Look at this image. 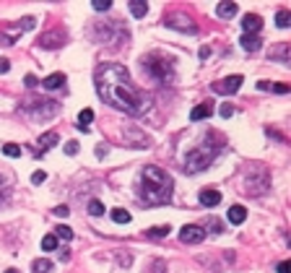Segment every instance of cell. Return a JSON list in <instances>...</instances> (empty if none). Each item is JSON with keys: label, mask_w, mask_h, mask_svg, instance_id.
Instances as JSON below:
<instances>
[{"label": "cell", "mask_w": 291, "mask_h": 273, "mask_svg": "<svg viewBox=\"0 0 291 273\" xmlns=\"http://www.w3.org/2000/svg\"><path fill=\"white\" fill-rule=\"evenodd\" d=\"M96 94L104 104L125 115H146L151 109V96L130 81V73L120 62H102L94 73Z\"/></svg>", "instance_id": "1"}, {"label": "cell", "mask_w": 291, "mask_h": 273, "mask_svg": "<svg viewBox=\"0 0 291 273\" xmlns=\"http://www.w3.org/2000/svg\"><path fill=\"white\" fill-rule=\"evenodd\" d=\"M172 187H175V182L167 172L148 164L141 169V177L135 182V195L143 206H164L172 200Z\"/></svg>", "instance_id": "2"}, {"label": "cell", "mask_w": 291, "mask_h": 273, "mask_svg": "<svg viewBox=\"0 0 291 273\" xmlns=\"http://www.w3.org/2000/svg\"><path fill=\"white\" fill-rule=\"evenodd\" d=\"M221 151V138H216V141H203L200 146H195L193 151H187V156H185V169H187V175H198V172H203L208 169L213 164L216 159V153Z\"/></svg>", "instance_id": "3"}, {"label": "cell", "mask_w": 291, "mask_h": 273, "mask_svg": "<svg viewBox=\"0 0 291 273\" xmlns=\"http://www.w3.org/2000/svg\"><path fill=\"white\" fill-rule=\"evenodd\" d=\"M141 65H143L146 76L159 81V84H167V81L175 78V60H172L169 55H164V52L146 55V58L141 60Z\"/></svg>", "instance_id": "4"}, {"label": "cell", "mask_w": 291, "mask_h": 273, "mask_svg": "<svg viewBox=\"0 0 291 273\" xmlns=\"http://www.w3.org/2000/svg\"><path fill=\"white\" fill-rule=\"evenodd\" d=\"M164 24L169 26V29H177V31H187V34H195V24L193 18H187L185 13H169L167 18H164Z\"/></svg>", "instance_id": "5"}, {"label": "cell", "mask_w": 291, "mask_h": 273, "mask_svg": "<svg viewBox=\"0 0 291 273\" xmlns=\"http://www.w3.org/2000/svg\"><path fill=\"white\" fill-rule=\"evenodd\" d=\"M179 240L185 244H198V242L205 240V229H203V226H198V224H185L179 229Z\"/></svg>", "instance_id": "6"}, {"label": "cell", "mask_w": 291, "mask_h": 273, "mask_svg": "<svg viewBox=\"0 0 291 273\" xmlns=\"http://www.w3.org/2000/svg\"><path fill=\"white\" fill-rule=\"evenodd\" d=\"M62 42H65V31L62 29H52L39 36V47H44V50H58V47H62Z\"/></svg>", "instance_id": "7"}, {"label": "cell", "mask_w": 291, "mask_h": 273, "mask_svg": "<svg viewBox=\"0 0 291 273\" xmlns=\"http://www.w3.org/2000/svg\"><path fill=\"white\" fill-rule=\"evenodd\" d=\"M242 76H229V78H224V81H216L213 84V91L216 94H236L242 86Z\"/></svg>", "instance_id": "8"}, {"label": "cell", "mask_w": 291, "mask_h": 273, "mask_svg": "<svg viewBox=\"0 0 291 273\" xmlns=\"http://www.w3.org/2000/svg\"><path fill=\"white\" fill-rule=\"evenodd\" d=\"M242 29H244V34H255V36H258V31L262 29V18L258 13H247L242 18Z\"/></svg>", "instance_id": "9"}, {"label": "cell", "mask_w": 291, "mask_h": 273, "mask_svg": "<svg viewBox=\"0 0 291 273\" xmlns=\"http://www.w3.org/2000/svg\"><path fill=\"white\" fill-rule=\"evenodd\" d=\"M213 115V102H200L193 112H190V120L198 122V120H205V117Z\"/></svg>", "instance_id": "10"}, {"label": "cell", "mask_w": 291, "mask_h": 273, "mask_svg": "<svg viewBox=\"0 0 291 273\" xmlns=\"http://www.w3.org/2000/svg\"><path fill=\"white\" fill-rule=\"evenodd\" d=\"M200 203H203L205 208H213V206L221 203V193H218V190H211V187L200 190Z\"/></svg>", "instance_id": "11"}, {"label": "cell", "mask_w": 291, "mask_h": 273, "mask_svg": "<svg viewBox=\"0 0 291 273\" xmlns=\"http://www.w3.org/2000/svg\"><path fill=\"white\" fill-rule=\"evenodd\" d=\"M65 86V76L62 73H52V76H47L42 81V89H47V91H58Z\"/></svg>", "instance_id": "12"}, {"label": "cell", "mask_w": 291, "mask_h": 273, "mask_svg": "<svg viewBox=\"0 0 291 273\" xmlns=\"http://www.w3.org/2000/svg\"><path fill=\"white\" fill-rule=\"evenodd\" d=\"M239 44H242L244 52H258V50H260V36H255V34H242Z\"/></svg>", "instance_id": "13"}, {"label": "cell", "mask_w": 291, "mask_h": 273, "mask_svg": "<svg viewBox=\"0 0 291 273\" xmlns=\"http://www.w3.org/2000/svg\"><path fill=\"white\" fill-rule=\"evenodd\" d=\"M226 218H229V224H242L244 218H247V208H244V206H232L229 213H226Z\"/></svg>", "instance_id": "14"}, {"label": "cell", "mask_w": 291, "mask_h": 273, "mask_svg": "<svg viewBox=\"0 0 291 273\" xmlns=\"http://www.w3.org/2000/svg\"><path fill=\"white\" fill-rule=\"evenodd\" d=\"M236 11H239L236 3H218V8H216L218 18H232V16H236Z\"/></svg>", "instance_id": "15"}, {"label": "cell", "mask_w": 291, "mask_h": 273, "mask_svg": "<svg viewBox=\"0 0 291 273\" xmlns=\"http://www.w3.org/2000/svg\"><path fill=\"white\" fill-rule=\"evenodd\" d=\"M130 13L135 16V18H143L146 13H148V3H146V0H130Z\"/></svg>", "instance_id": "16"}, {"label": "cell", "mask_w": 291, "mask_h": 273, "mask_svg": "<svg viewBox=\"0 0 291 273\" xmlns=\"http://www.w3.org/2000/svg\"><path fill=\"white\" fill-rule=\"evenodd\" d=\"M94 122V112L91 109H81L78 112V125H81V130L84 133H88V125Z\"/></svg>", "instance_id": "17"}, {"label": "cell", "mask_w": 291, "mask_h": 273, "mask_svg": "<svg viewBox=\"0 0 291 273\" xmlns=\"http://www.w3.org/2000/svg\"><path fill=\"white\" fill-rule=\"evenodd\" d=\"M268 58H273V60H289V44H276L270 52H268Z\"/></svg>", "instance_id": "18"}, {"label": "cell", "mask_w": 291, "mask_h": 273, "mask_svg": "<svg viewBox=\"0 0 291 273\" xmlns=\"http://www.w3.org/2000/svg\"><path fill=\"white\" fill-rule=\"evenodd\" d=\"M258 89L260 91H276V94H289V86L286 84H268V81H260Z\"/></svg>", "instance_id": "19"}, {"label": "cell", "mask_w": 291, "mask_h": 273, "mask_svg": "<svg viewBox=\"0 0 291 273\" xmlns=\"http://www.w3.org/2000/svg\"><path fill=\"white\" fill-rule=\"evenodd\" d=\"M50 271H52V263L47 258H36L31 263V273H50Z\"/></svg>", "instance_id": "20"}, {"label": "cell", "mask_w": 291, "mask_h": 273, "mask_svg": "<svg viewBox=\"0 0 291 273\" xmlns=\"http://www.w3.org/2000/svg\"><path fill=\"white\" fill-rule=\"evenodd\" d=\"M172 229H169V224H164V226H151V229H146V237H151V240H161V237H167Z\"/></svg>", "instance_id": "21"}, {"label": "cell", "mask_w": 291, "mask_h": 273, "mask_svg": "<svg viewBox=\"0 0 291 273\" xmlns=\"http://www.w3.org/2000/svg\"><path fill=\"white\" fill-rule=\"evenodd\" d=\"M58 141H60L58 133H44V135H39V149L47 151V149H52V146L58 143Z\"/></svg>", "instance_id": "22"}, {"label": "cell", "mask_w": 291, "mask_h": 273, "mask_svg": "<svg viewBox=\"0 0 291 273\" xmlns=\"http://www.w3.org/2000/svg\"><path fill=\"white\" fill-rule=\"evenodd\" d=\"M109 216H112L115 224H130V218H133L125 208H115V211H109Z\"/></svg>", "instance_id": "23"}, {"label": "cell", "mask_w": 291, "mask_h": 273, "mask_svg": "<svg viewBox=\"0 0 291 273\" xmlns=\"http://www.w3.org/2000/svg\"><path fill=\"white\" fill-rule=\"evenodd\" d=\"M289 24H291V13L289 11H278L276 13V26L278 29H289Z\"/></svg>", "instance_id": "24"}, {"label": "cell", "mask_w": 291, "mask_h": 273, "mask_svg": "<svg viewBox=\"0 0 291 273\" xmlns=\"http://www.w3.org/2000/svg\"><path fill=\"white\" fill-rule=\"evenodd\" d=\"M55 237H58V240L70 242L73 240V229H70V226H58V229H55Z\"/></svg>", "instance_id": "25"}, {"label": "cell", "mask_w": 291, "mask_h": 273, "mask_svg": "<svg viewBox=\"0 0 291 273\" xmlns=\"http://www.w3.org/2000/svg\"><path fill=\"white\" fill-rule=\"evenodd\" d=\"M88 213L91 216H104V203H102V200H91V203H88Z\"/></svg>", "instance_id": "26"}, {"label": "cell", "mask_w": 291, "mask_h": 273, "mask_svg": "<svg viewBox=\"0 0 291 273\" xmlns=\"http://www.w3.org/2000/svg\"><path fill=\"white\" fill-rule=\"evenodd\" d=\"M55 247H58V237H55V234H47V237H44V240H42V250L52 252Z\"/></svg>", "instance_id": "27"}, {"label": "cell", "mask_w": 291, "mask_h": 273, "mask_svg": "<svg viewBox=\"0 0 291 273\" xmlns=\"http://www.w3.org/2000/svg\"><path fill=\"white\" fill-rule=\"evenodd\" d=\"M3 153H5V156H21V146L5 143V146H3Z\"/></svg>", "instance_id": "28"}, {"label": "cell", "mask_w": 291, "mask_h": 273, "mask_svg": "<svg viewBox=\"0 0 291 273\" xmlns=\"http://www.w3.org/2000/svg\"><path fill=\"white\" fill-rule=\"evenodd\" d=\"M8 185H11V180L8 177H0V203H5V193H8Z\"/></svg>", "instance_id": "29"}, {"label": "cell", "mask_w": 291, "mask_h": 273, "mask_svg": "<svg viewBox=\"0 0 291 273\" xmlns=\"http://www.w3.org/2000/svg\"><path fill=\"white\" fill-rule=\"evenodd\" d=\"M91 5H94V11H109L112 0H91Z\"/></svg>", "instance_id": "30"}, {"label": "cell", "mask_w": 291, "mask_h": 273, "mask_svg": "<svg viewBox=\"0 0 291 273\" xmlns=\"http://www.w3.org/2000/svg\"><path fill=\"white\" fill-rule=\"evenodd\" d=\"M218 115H221V117H232V115H234V107H232L229 102H226V104L218 107Z\"/></svg>", "instance_id": "31"}, {"label": "cell", "mask_w": 291, "mask_h": 273, "mask_svg": "<svg viewBox=\"0 0 291 273\" xmlns=\"http://www.w3.org/2000/svg\"><path fill=\"white\" fill-rule=\"evenodd\" d=\"M65 153H68V156H76V153H78V143L76 141H68L65 143Z\"/></svg>", "instance_id": "32"}, {"label": "cell", "mask_w": 291, "mask_h": 273, "mask_svg": "<svg viewBox=\"0 0 291 273\" xmlns=\"http://www.w3.org/2000/svg\"><path fill=\"white\" fill-rule=\"evenodd\" d=\"M52 213H55V216H60V218H65V216H70V208H68V206H58Z\"/></svg>", "instance_id": "33"}, {"label": "cell", "mask_w": 291, "mask_h": 273, "mask_svg": "<svg viewBox=\"0 0 291 273\" xmlns=\"http://www.w3.org/2000/svg\"><path fill=\"white\" fill-rule=\"evenodd\" d=\"M44 180H47V175H44V172H34V175H31V182H34V185H42Z\"/></svg>", "instance_id": "34"}, {"label": "cell", "mask_w": 291, "mask_h": 273, "mask_svg": "<svg viewBox=\"0 0 291 273\" xmlns=\"http://www.w3.org/2000/svg\"><path fill=\"white\" fill-rule=\"evenodd\" d=\"M278 273H291V263H289V260H284V263L278 266Z\"/></svg>", "instance_id": "35"}, {"label": "cell", "mask_w": 291, "mask_h": 273, "mask_svg": "<svg viewBox=\"0 0 291 273\" xmlns=\"http://www.w3.org/2000/svg\"><path fill=\"white\" fill-rule=\"evenodd\" d=\"M8 68H11V62H8L5 58H0V73H8Z\"/></svg>", "instance_id": "36"}, {"label": "cell", "mask_w": 291, "mask_h": 273, "mask_svg": "<svg viewBox=\"0 0 291 273\" xmlns=\"http://www.w3.org/2000/svg\"><path fill=\"white\" fill-rule=\"evenodd\" d=\"M208 55H211V50H208V47H200V60H205Z\"/></svg>", "instance_id": "37"}, {"label": "cell", "mask_w": 291, "mask_h": 273, "mask_svg": "<svg viewBox=\"0 0 291 273\" xmlns=\"http://www.w3.org/2000/svg\"><path fill=\"white\" fill-rule=\"evenodd\" d=\"M211 229H213V234H221V224L213 221V224H211Z\"/></svg>", "instance_id": "38"}, {"label": "cell", "mask_w": 291, "mask_h": 273, "mask_svg": "<svg viewBox=\"0 0 291 273\" xmlns=\"http://www.w3.org/2000/svg\"><path fill=\"white\" fill-rule=\"evenodd\" d=\"M26 86H36V78L34 76H26Z\"/></svg>", "instance_id": "39"}, {"label": "cell", "mask_w": 291, "mask_h": 273, "mask_svg": "<svg viewBox=\"0 0 291 273\" xmlns=\"http://www.w3.org/2000/svg\"><path fill=\"white\" fill-rule=\"evenodd\" d=\"M5 273H18V271H16V268H8V271H5Z\"/></svg>", "instance_id": "40"}]
</instances>
